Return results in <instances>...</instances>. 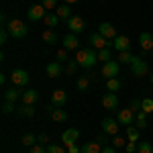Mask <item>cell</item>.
I'll use <instances>...</instances> for the list:
<instances>
[{
	"mask_svg": "<svg viewBox=\"0 0 153 153\" xmlns=\"http://www.w3.org/2000/svg\"><path fill=\"white\" fill-rule=\"evenodd\" d=\"M76 61L80 63V68H86V70H90V68H94L96 61H98V51H96L94 47L78 49V53H76Z\"/></svg>",
	"mask_w": 153,
	"mask_h": 153,
	"instance_id": "6da1fadb",
	"label": "cell"
},
{
	"mask_svg": "<svg viewBox=\"0 0 153 153\" xmlns=\"http://www.w3.org/2000/svg\"><path fill=\"white\" fill-rule=\"evenodd\" d=\"M6 29H8V33L12 35V39H25V37L29 35V27L21 19H10L8 25H6Z\"/></svg>",
	"mask_w": 153,
	"mask_h": 153,
	"instance_id": "7a4b0ae2",
	"label": "cell"
},
{
	"mask_svg": "<svg viewBox=\"0 0 153 153\" xmlns=\"http://www.w3.org/2000/svg\"><path fill=\"white\" fill-rule=\"evenodd\" d=\"M131 74L135 76V78H145L147 74H149V65H147V61L143 57H135V61L131 63Z\"/></svg>",
	"mask_w": 153,
	"mask_h": 153,
	"instance_id": "3957f363",
	"label": "cell"
},
{
	"mask_svg": "<svg viewBox=\"0 0 153 153\" xmlns=\"http://www.w3.org/2000/svg\"><path fill=\"white\" fill-rule=\"evenodd\" d=\"M100 127H102V133H106L108 137H114V135H118V129H120V123H118V118L106 117L104 120L100 123Z\"/></svg>",
	"mask_w": 153,
	"mask_h": 153,
	"instance_id": "277c9868",
	"label": "cell"
},
{
	"mask_svg": "<svg viewBox=\"0 0 153 153\" xmlns=\"http://www.w3.org/2000/svg\"><path fill=\"white\" fill-rule=\"evenodd\" d=\"M29 74L25 70H12V74H10V82H12V86H19V88H25V86H29Z\"/></svg>",
	"mask_w": 153,
	"mask_h": 153,
	"instance_id": "5b68a950",
	"label": "cell"
},
{
	"mask_svg": "<svg viewBox=\"0 0 153 153\" xmlns=\"http://www.w3.org/2000/svg\"><path fill=\"white\" fill-rule=\"evenodd\" d=\"M27 16H29V21H43L45 16H47V10H45V6L43 4H33V6H29V12H27Z\"/></svg>",
	"mask_w": 153,
	"mask_h": 153,
	"instance_id": "8992f818",
	"label": "cell"
},
{
	"mask_svg": "<svg viewBox=\"0 0 153 153\" xmlns=\"http://www.w3.org/2000/svg\"><path fill=\"white\" fill-rule=\"evenodd\" d=\"M90 43L94 45V49H96V51H100V49H104V47H112V41L104 39V37L100 35L98 31H94V33L90 35Z\"/></svg>",
	"mask_w": 153,
	"mask_h": 153,
	"instance_id": "52a82bcc",
	"label": "cell"
},
{
	"mask_svg": "<svg viewBox=\"0 0 153 153\" xmlns=\"http://www.w3.org/2000/svg\"><path fill=\"white\" fill-rule=\"evenodd\" d=\"M117 118H118V123H120V127H131L135 123V112L131 108H123V110H118Z\"/></svg>",
	"mask_w": 153,
	"mask_h": 153,
	"instance_id": "ba28073f",
	"label": "cell"
},
{
	"mask_svg": "<svg viewBox=\"0 0 153 153\" xmlns=\"http://www.w3.org/2000/svg\"><path fill=\"white\" fill-rule=\"evenodd\" d=\"M118 70H120V65H118V61H106L104 65H102V76H104L106 80H110V78H117L118 76Z\"/></svg>",
	"mask_w": 153,
	"mask_h": 153,
	"instance_id": "9c48e42d",
	"label": "cell"
},
{
	"mask_svg": "<svg viewBox=\"0 0 153 153\" xmlns=\"http://www.w3.org/2000/svg\"><path fill=\"white\" fill-rule=\"evenodd\" d=\"M78 139H80V131L78 129H68V131H63V135H61V143H63L65 147L76 145Z\"/></svg>",
	"mask_w": 153,
	"mask_h": 153,
	"instance_id": "30bf717a",
	"label": "cell"
},
{
	"mask_svg": "<svg viewBox=\"0 0 153 153\" xmlns=\"http://www.w3.org/2000/svg\"><path fill=\"white\" fill-rule=\"evenodd\" d=\"M98 33L104 37V39H108V41H114V39L118 37L117 35V29H114L110 23H100V25H98Z\"/></svg>",
	"mask_w": 153,
	"mask_h": 153,
	"instance_id": "8fae6325",
	"label": "cell"
},
{
	"mask_svg": "<svg viewBox=\"0 0 153 153\" xmlns=\"http://www.w3.org/2000/svg\"><path fill=\"white\" fill-rule=\"evenodd\" d=\"M84 27H86V23H84L82 16H71L70 21H68V29H70V33H74V35H80L84 31Z\"/></svg>",
	"mask_w": 153,
	"mask_h": 153,
	"instance_id": "7c38bea8",
	"label": "cell"
},
{
	"mask_svg": "<svg viewBox=\"0 0 153 153\" xmlns=\"http://www.w3.org/2000/svg\"><path fill=\"white\" fill-rule=\"evenodd\" d=\"M47 112H49V117L53 118L55 123H63V120H68V112H65L61 106H53V104H51L47 108Z\"/></svg>",
	"mask_w": 153,
	"mask_h": 153,
	"instance_id": "4fadbf2b",
	"label": "cell"
},
{
	"mask_svg": "<svg viewBox=\"0 0 153 153\" xmlns=\"http://www.w3.org/2000/svg\"><path fill=\"white\" fill-rule=\"evenodd\" d=\"M112 47L117 49L118 53H123V51H129L131 49V39L127 35H118L114 41H112Z\"/></svg>",
	"mask_w": 153,
	"mask_h": 153,
	"instance_id": "5bb4252c",
	"label": "cell"
},
{
	"mask_svg": "<svg viewBox=\"0 0 153 153\" xmlns=\"http://www.w3.org/2000/svg\"><path fill=\"white\" fill-rule=\"evenodd\" d=\"M139 45H141L143 53L153 51V33H141L139 35Z\"/></svg>",
	"mask_w": 153,
	"mask_h": 153,
	"instance_id": "9a60e30c",
	"label": "cell"
},
{
	"mask_svg": "<svg viewBox=\"0 0 153 153\" xmlns=\"http://www.w3.org/2000/svg\"><path fill=\"white\" fill-rule=\"evenodd\" d=\"M102 106H104L106 110H117L118 108V98L114 92H108V94H104V98H102Z\"/></svg>",
	"mask_w": 153,
	"mask_h": 153,
	"instance_id": "2e32d148",
	"label": "cell"
},
{
	"mask_svg": "<svg viewBox=\"0 0 153 153\" xmlns=\"http://www.w3.org/2000/svg\"><path fill=\"white\" fill-rule=\"evenodd\" d=\"M21 98H23V92H21L19 86H12V88H8V90L4 92V102H16V100H21Z\"/></svg>",
	"mask_w": 153,
	"mask_h": 153,
	"instance_id": "e0dca14e",
	"label": "cell"
},
{
	"mask_svg": "<svg viewBox=\"0 0 153 153\" xmlns=\"http://www.w3.org/2000/svg\"><path fill=\"white\" fill-rule=\"evenodd\" d=\"M45 71H47V78L55 80V78L61 76V63H59V61H49L47 68H45Z\"/></svg>",
	"mask_w": 153,
	"mask_h": 153,
	"instance_id": "ac0fdd59",
	"label": "cell"
},
{
	"mask_svg": "<svg viewBox=\"0 0 153 153\" xmlns=\"http://www.w3.org/2000/svg\"><path fill=\"white\" fill-rule=\"evenodd\" d=\"M61 45H63V49H78L80 41H78V37L74 35V33H70V35H65L61 39Z\"/></svg>",
	"mask_w": 153,
	"mask_h": 153,
	"instance_id": "d6986e66",
	"label": "cell"
},
{
	"mask_svg": "<svg viewBox=\"0 0 153 153\" xmlns=\"http://www.w3.org/2000/svg\"><path fill=\"white\" fill-rule=\"evenodd\" d=\"M23 104H35L37 100H39V92L37 90H33V88H29V90H25L23 92Z\"/></svg>",
	"mask_w": 153,
	"mask_h": 153,
	"instance_id": "ffe728a7",
	"label": "cell"
},
{
	"mask_svg": "<svg viewBox=\"0 0 153 153\" xmlns=\"http://www.w3.org/2000/svg\"><path fill=\"white\" fill-rule=\"evenodd\" d=\"M68 102V94L63 92V90H55L53 94H51V104L53 106H63Z\"/></svg>",
	"mask_w": 153,
	"mask_h": 153,
	"instance_id": "44dd1931",
	"label": "cell"
},
{
	"mask_svg": "<svg viewBox=\"0 0 153 153\" xmlns=\"http://www.w3.org/2000/svg\"><path fill=\"white\" fill-rule=\"evenodd\" d=\"M43 41H45V45H55L59 41V37L53 29H45V31H43Z\"/></svg>",
	"mask_w": 153,
	"mask_h": 153,
	"instance_id": "7402d4cb",
	"label": "cell"
},
{
	"mask_svg": "<svg viewBox=\"0 0 153 153\" xmlns=\"http://www.w3.org/2000/svg\"><path fill=\"white\" fill-rule=\"evenodd\" d=\"M135 127H137L139 131H143L145 127H147V112H143V110L135 112Z\"/></svg>",
	"mask_w": 153,
	"mask_h": 153,
	"instance_id": "603a6c76",
	"label": "cell"
},
{
	"mask_svg": "<svg viewBox=\"0 0 153 153\" xmlns=\"http://www.w3.org/2000/svg\"><path fill=\"white\" fill-rule=\"evenodd\" d=\"M100 151H102V145L96 141V139L90 141V143H86V145L82 147V153H100Z\"/></svg>",
	"mask_w": 153,
	"mask_h": 153,
	"instance_id": "cb8c5ba5",
	"label": "cell"
},
{
	"mask_svg": "<svg viewBox=\"0 0 153 153\" xmlns=\"http://www.w3.org/2000/svg\"><path fill=\"white\" fill-rule=\"evenodd\" d=\"M43 21H45V27H47V29H55V27L59 25V21H61V19H59L55 12H47V16H45Z\"/></svg>",
	"mask_w": 153,
	"mask_h": 153,
	"instance_id": "d4e9b609",
	"label": "cell"
},
{
	"mask_svg": "<svg viewBox=\"0 0 153 153\" xmlns=\"http://www.w3.org/2000/svg\"><path fill=\"white\" fill-rule=\"evenodd\" d=\"M55 14H57L59 19H65V21H70L71 19V10L68 4H59L57 8H55Z\"/></svg>",
	"mask_w": 153,
	"mask_h": 153,
	"instance_id": "484cf974",
	"label": "cell"
},
{
	"mask_svg": "<svg viewBox=\"0 0 153 153\" xmlns=\"http://www.w3.org/2000/svg\"><path fill=\"white\" fill-rule=\"evenodd\" d=\"M90 80H92V76H80L78 82H76V88H78L80 92H86L88 86H90Z\"/></svg>",
	"mask_w": 153,
	"mask_h": 153,
	"instance_id": "4316f807",
	"label": "cell"
},
{
	"mask_svg": "<svg viewBox=\"0 0 153 153\" xmlns=\"http://www.w3.org/2000/svg\"><path fill=\"white\" fill-rule=\"evenodd\" d=\"M16 114H19V117H35V106L33 104H23V108H19V110H16Z\"/></svg>",
	"mask_w": 153,
	"mask_h": 153,
	"instance_id": "83f0119b",
	"label": "cell"
},
{
	"mask_svg": "<svg viewBox=\"0 0 153 153\" xmlns=\"http://www.w3.org/2000/svg\"><path fill=\"white\" fill-rule=\"evenodd\" d=\"M106 88H108V92H114L117 94L118 90L123 88V84H120L118 78H110V80H106Z\"/></svg>",
	"mask_w": 153,
	"mask_h": 153,
	"instance_id": "f1b7e54d",
	"label": "cell"
},
{
	"mask_svg": "<svg viewBox=\"0 0 153 153\" xmlns=\"http://www.w3.org/2000/svg\"><path fill=\"white\" fill-rule=\"evenodd\" d=\"M135 57H137V55H133V53H131V51H123V53H118V63H133V61H135Z\"/></svg>",
	"mask_w": 153,
	"mask_h": 153,
	"instance_id": "f546056e",
	"label": "cell"
},
{
	"mask_svg": "<svg viewBox=\"0 0 153 153\" xmlns=\"http://www.w3.org/2000/svg\"><path fill=\"white\" fill-rule=\"evenodd\" d=\"M139 133L141 131L137 129V127H127V137H129V141H133V143H139Z\"/></svg>",
	"mask_w": 153,
	"mask_h": 153,
	"instance_id": "4dcf8cb0",
	"label": "cell"
},
{
	"mask_svg": "<svg viewBox=\"0 0 153 153\" xmlns=\"http://www.w3.org/2000/svg\"><path fill=\"white\" fill-rule=\"evenodd\" d=\"M21 143H23L25 147H33V145H37V137L33 135V133H27V135H23Z\"/></svg>",
	"mask_w": 153,
	"mask_h": 153,
	"instance_id": "1f68e13d",
	"label": "cell"
},
{
	"mask_svg": "<svg viewBox=\"0 0 153 153\" xmlns=\"http://www.w3.org/2000/svg\"><path fill=\"white\" fill-rule=\"evenodd\" d=\"M137 153H153V145L149 141L137 143Z\"/></svg>",
	"mask_w": 153,
	"mask_h": 153,
	"instance_id": "d6a6232c",
	"label": "cell"
},
{
	"mask_svg": "<svg viewBox=\"0 0 153 153\" xmlns=\"http://www.w3.org/2000/svg\"><path fill=\"white\" fill-rule=\"evenodd\" d=\"M110 49L112 47H104V49H100L98 51V61H110Z\"/></svg>",
	"mask_w": 153,
	"mask_h": 153,
	"instance_id": "836d02e7",
	"label": "cell"
},
{
	"mask_svg": "<svg viewBox=\"0 0 153 153\" xmlns=\"http://www.w3.org/2000/svg\"><path fill=\"white\" fill-rule=\"evenodd\" d=\"M143 102V112H147V114H149V112H153V98H145V100H141Z\"/></svg>",
	"mask_w": 153,
	"mask_h": 153,
	"instance_id": "e575fe53",
	"label": "cell"
},
{
	"mask_svg": "<svg viewBox=\"0 0 153 153\" xmlns=\"http://www.w3.org/2000/svg\"><path fill=\"white\" fill-rule=\"evenodd\" d=\"M41 4L45 6V10H55L59 4H57V0H41Z\"/></svg>",
	"mask_w": 153,
	"mask_h": 153,
	"instance_id": "d590c367",
	"label": "cell"
},
{
	"mask_svg": "<svg viewBox=\"0 0 153 153\" xmlns=\"http://www.w3.org/2000/svg\"><path fill=\"white\" fill-rule=\"evenodd\" d=\"M110 143H112V147H117V149H118V147H127V141H125L123 137H118V135H114Z\"/></svg>",
	"mask_w": 153,
	"mask_h": 153,
	"instance_id": "8d00e7d4",
	"label": "cell"
},
{
	"mask_svg": "<svg viewBox=\"0 0 153 153\" xmlns=\"http://www.w3.org/2000/svg\"><path fill=\"white\" fill-rule=\"evenodd\" d=\"M10 112H16L14 102H4V104H2V114H10Z\"/></svg>",
	"mask_w": 153,
	"mask_h": 153,
	"instance_id": "74e56055",
	"label": "cell"
},
{
	"mask_svg": "<svg viewBox=\"0 0 153 153\" xmlns=\"http://www.w3.org/2000/svg\"><path fill=\"white\" fill-rule=\"evenodd\" d=\"M29 153H47V147H45V145H41V143H37V145L31 147V151H29Z\"/></svg>",
	"mask_w": 153,
	"mask_h": 153,
	"instance_id": "f35d334b",
	"label": "cell"
},
{
	"mask_svg": "<svg viewBox=\"0 0 153 153\" xmlns=\"http://www.w3.org/2000/svg\"><path fill=\"white\" fill-rule=\"evenodd\" d=\"M47 153H65L61 145H47Z\"/></svg>",
	"mask_w": 153,
	"mask_h": 153,
	"instance_id": "ab89813d",
	"label": "cell"
},
{
	"mask_svg": "<svg viewBox=\"0 0 153 153\" xmlns=\"http://www.w3.org/2000/svg\"><path fill=\"white\" fill-rule=\"evenodd\" d=\"M129 108L133 110V112H139V110L143 108V102H141V100H137V98H135V100L131 102V106H129Z\"/></svg>",
	"mask_w": 153,
	"mask_h": 153,
	"instance_id": "60d3db41",
	"label": "cell"
},
{
	"mask_svg": "<svg viewBox=\"0 0 153 153\" xmlns=\"http://www.w3.org/2000/svg\"><path fill=\"white\" fill-rule=\"evenodd\" d=\"M8 35H10V33H8V29H6V27H2V31H0V43H2V45L8 41Z\"/></svg>",
	"mask_w": 153,
	"mask_h": 153,
	"instance_id": "b9f144b4",
	"label": "cell"
},
{
	"mask_svg": "<svg viewBox=\"0 0 153 153\" xmlns=\"http://www.w3.org/2000/svg\"><path fill=\"white\" fill-rule=\"evenodd\" d=\"M96 141H98L100 145H102V147H104L106 143H110V137H108L106 133H102V135H98V137H96Z\"/></svg>",
	"mask_w": 153,
	"mask_h": 153,
	"instance_id": "7bdbcfd3",
	"label": "cell"
},
{
	"mask_svg": "<svg viewBox=\"0 0 153 153\" xmlns=\"http://www.w3.org/2000/svg\"><path fill=\"white\" fill-rule=\"evenodd\" d=\"M78 65H80V63H78V61H76V59H74V61H68V68H65V71H68V74H74V71H76V68H78Z\"/></svg>",
	"mask_w": 153,
	"mask_h": 153,
	"instance_id": "ee69618b",
	"label": "cell"
},
{
	"mask_svg": "<svg viewBox=\"0 0 153 153\" xmlns=\"http://www.w3.org/2000/svg\"><path fill=\"white\" fill-rule=\"evenodd\" d=\"M57 61H68V49H59L57 51Z\"/></svg>",
	"mask_w": 153,
	"mask_h": 153,
	"instance_id": "f6af8a7d",
	"label": "cell"
},
{
	"mask_svg": "<svg viewBox=\"0 0 153 153\" xmlns=\"http://www.w3.org/2000/svg\"><path fill=\"white\" fill-rule=\"evenodd\" d=\"M37 143H41V145H45V143H49V137L45 135V133H41V135L37 137Z\"/></svg>",
	"mask_w": 153,
	"mask_h": 153,
	"instance_id": "bcb514c9",
	"label": "cell"
},
{
	"mask_svg": "<svg viewBox=\"0 0 153 153\" xmlns=\"http://www.w3.org/2000/svg\"><path fill=\"white\" fill-rule=\"evenodd\" d=\"M135 151H137V143L129 141V143H127V153H135Z\"/></svg>",
	"mask_w": 153,
	"mask_h": 153,
	"instance_id": "7dc6e473",
	"label": "cell"
},
{
	"mask_svg": "<svg viewBox=\"0 0 153 153\" xmlns=\"http://www.w3.org/2000/svg\"><path fill=\"white\" fill-rule=\"evenodd\" d=\"M100 153H117V147H112V145H104Z\"/></svg>",
	"mask_w": 153,
	"mask_h": 153,
	"instance_id": "c3c4849f",
	"label": "cell"
},
{
	"mask_svg": "<svg viewBox=\"0 0 153 153\" xmlns=\"http://www.w3.org/2000/svg\"><path fill=\"white\" fill-rule=\"evenodd\" d=\"M68 153H82V147H78V145H71V147H68Z\"/></svg>",
	"mask_w": 153,
	"mask_h": 153,
	"instance_id": "681fc988",
	"label": "cell"
},
{
	"mask_svg": "<svg viewBox=\"0 0 153 153\" xmlns=\"http://www.w3.org/2000/svg\"><path fill=\"white\" fill-rule=\"evenodd\" d=\"M0 21H2V25H8V16H6V12L0 14Z\"/></svg>",
	"mask_w": 153,
	"mask_h": 153,
	"instance_id": "f907efd6",
	"label": "cell"
},
{
	"mask_svg": "<svg viewBox=\"0 0 153 153\" xmlns=\"http://www.w3.org/2000/svg\"><path fill=\"white\" fill-rule=\"evenodd\" d=\"M63 2H65V4H76L78 0H63Z\"/></svg>",
	"mask_w": 153,
	"mask_h": 153,
	"instance_id": "816d5d0a",
	"label": "cell"
},
{
	"mask_svg": "<svg viewBox=\"0 0 153 153\" xmlns=\"http://www.w3.org/2000/svg\"><path fill=\"white\" fill-rule=\"evenodd\" d=\"M149 80H151V84H153V74H151V78H149Z\"/></svg>",
	"mask_w": 153,
	"mask_h": 153,
	"instance_id": "f5cc1de1",
	"label": "cell"
},
{
	"mask_svg": "<svg viewBox=\"0 0 153 153\" xmlns=\"http://www.w3.org/2000/svg\"><path fill=\"white\" fill-rule=\"evenodd\" d=\"M151 53H153V51H151Z\"/></svg>",
	"mask_w": 153,
	"mask_h": 153,
	"instance_id": "db71d44e",
	"label": "cell"
}]
</instances>
